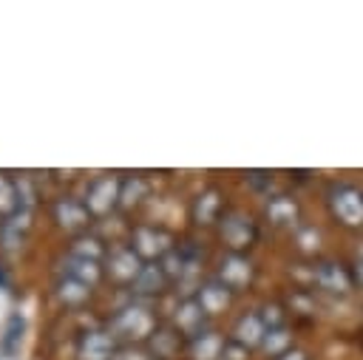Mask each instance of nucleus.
I'll list each match as a JSON object with an SVG mask.
<instances>
[{
  "label": "nucleus",
  "mask_w": 363,
  "mask_h": 360,
  "mask_svg": "<svg viewBox=\"0 0 363 360\" xmlns=\"http://www.w3.org/2000/svg\"><path fill=\"white\" fill-rule=\"evenodd\" d=\"M332 210L335 215L349 224V227H360L363 224V193L357 187H349V184H340L335 193H332Z\"/></svg>",
  "instance_id": "f257e3e1"
},
{
  "label": "nucleus",
  "mask_w": 363,
  "mask_h": 360,
  "mask_svg": "<svg viewBox=\"0 0 363 360\" xmlns=\"http://www.w3.org/2000/svg\"><path fill=\"white\" fill-rule=\"evenodd\" d=\"M318 283H320L323 289H329V292L343 295V292L349 289V275H346L337 264H323V266L318 269Z\"/></svg>",
  "instance_id": "f03ea898"
},
{
  "label": "nucleus",
  "mask_w": 363,
  "mask_h": 360,
  "mask_svg": "<svg viewBox=\"0 0 363 360\" xmlns=\"http://www.w3.org/2000/svg\"><path fill=\"white\" fill-rule=\"evenodd\" d=\"M286 360H303V354H298V351H295V354H286Z\"/></svg>",
  "instance_id": "7ed1b4c3"
},
{
  "label": "nucleus",
  "mask_w": 363,
  "mask_h": 360,
  "mask_svg": "<svg viewBox=\"0 0 363 360\" xmlns=\"http://www.w3.org/2000/svg\"><path fill=\"white\" fill-rule=\"evenodd\" d=\"M357 275H360V281H363V261L357 264Z\"/></svg>",
  "instance_id": "20e7f679"
}]
</instances>
